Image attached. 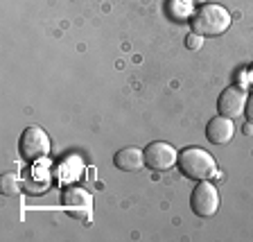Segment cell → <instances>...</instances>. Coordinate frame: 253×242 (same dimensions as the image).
<instances>
[{
  "mask_svg": "<svg viewBox=\"0 0 253 242\" xmlns=\"http://www.w3.org/2000/svg\"><path fill=\"white\" fill-rule=\"evenodd\" d=\"M201 39H204V37H199V34H190V37L185 39V46H188L190 50H199V48H201Z\"/></svg>",
  "mask_w": 253,
  "mask_h": 242,
  "instance_id": "8fae6325",
  "label": "cell"
},
{
  "mask_svg": "<svg viewBox=\"0 0 253 242\" xmlns=\"http://www.w3.org/2000/svg\"><path fill=\"white\" fill-rule=\"evenodd\" d=\"M179 170L183 177H188L192 181H206L217 172V165H215V158L206 149L188 147L179 154Z\"/></svg>",
  "mask_w": 253,
  "mask_h": 242,
  "instance_id": "7a4b0ae2",
  "label": "cell"
},
{
  "mask_svg": "<svg viewBox=\"0 0 253 242\" xmlns=\"http://www.w3.org/2000/svg\"><path fill=\"white\" fill-rule=\"evenodd\" d=\"M251 82H253V66H251Z\"/></svg>",
  "mask_w": 253,
  "mask_h": 242,
  "instance_id": "5bb4252c",
  "label": "cell"
},
{
  "mask_svg": "<svg viewBox=\"0 0 253 242\" xmlns=\"http://www.w3.org/2000/svg\"><path fill=\"white\" fill-rule=\"evenodd\" d=\"M235 136V125L231 122V118L226 116H217L208 122L206 127V138L212 143V145H228Z\"/></svg>",
  "mask_w": 253,
  "mask_h": 242,
  "instance_id": "52a82bcc",
  "label": "cell"
},
{
  "mask_svg": "<svg viewBox=\"0 0 253 242\" xmlns=\"http://www.w3.org/2000/svg\"><path fill=\"white\" fill-rule=\"evenodd\" d=\"M188 2H201V5H206V0H188Z\"/></svg>",
  "mask_w": 253,
  "mask_h": 242,
  "instance_id": "4fadbf2b",
  "label": "cell"
},
{
  "mask_svg": "<svg viewBox=\"0 0 253 242\" xmlns=\"http://www.w3.org/2000/svg\"><path fill=\"white\" fill-rule=\"evenodd\" d=\"M190 25L199 37H219L231 27V14L221 5H201L192 14Z\"/></svg>",
  "mask_w": 253,
  "mask_h": 242,
  "instance_id": "6da1fadb",
  "label": "cell"
},
{
  "mask_svg": "<svg viewBox=\"0 0 253 242\" xmlns=\"http://www.w3.org/2000/svg\"><path fill=\"white\" fill-rule=\"evenodd\" d=\"M244 116H247V120L253 125V95L247 100V106H244Z\"/></svg>",
  "mask_w": 253,
  "mask_h": 242,
  "instance_id": "7c38bea8",
  "label": "cell"
},
{
  "mask_svg": "<svg viewBox=\"0 0 253 242\" xmlns=\"http://www.w3.org/2000/svg\"><path fill=\"white\" fill-rule=\"evenodd\" d=\"M18 149H21V156L27 163H37V161L45 158L47 152H50V138L41 127H27L21 134Z\"/></svg>",
  "mask_w": 253,
  "mask_h": 242,
  "instance_id": "3957f363",
  "label": "cell"
},
{
  "mask_svg": "<svg viewBox=\"0 0 253 242\" xmlns=\"http://www.w3.org/2000/svg\"><path fill=\"white\" fill-rule=\"evenodd\" d=\"M113 165L118 170H122V172H136V170H140L145 165V152H140L136 147H125L120 152H116Z\"/></svg>",
  "mask_w": 253,
  "mask_h": 242,
  "instance_id": "9c48e42d",
  "label": "cell"
},
{
  "mask_svg": "<svg viewBox=\"0 0 253 242\" xmlns=\"http://www.w3.org/2000/svg\"><path fill=\"white\" fill-rule=\"evenodd\" d=\"M63 206L75 215H90L93 201H90L88 193L82 188H68L63 193Z\"/></svg>",
  "mask_w": 253,
  "mask_h": 242,
  "instance_id": "ba28073f",
  "label": "cell"
},
{
  "mask_svg": "<svg viewBox=\"0 0 253 242\" xmlns=\"http://www.w3.org/2000/svg\"><path fill=\"white\" fill-rule=\"evenodd\" d=\"M176 163V149L172 145L163 141L149 143L147 149H145V165L149 170H156V172H163V170H169Z\"/></svg>",
  "mask_w": 253,
  "mask_h": 242,
  "instance_id": "5b68a950",
  "label": "cell"
},
{
  "mask_svg": "<svg viewBox=\"0 0 253 242\" xmlns=\"http://www.w3.org/2000/svg\"><path fill=\"white\" fill-rule=\"evenodd\" d=\"M244 102H247V93L240 86H228L226 91H221L219 100H217V109L221 116L226 118H237L240 113H244Z\"/></svg>",
  "mask_w": 253,
  "mask_h": 242,
  "instance_id": "8992f818",
  "label": "cell"
},
{
  "mask_svg": "<svg viewBox=\"0 0 253 242\" xmlns=\"http://www.w3.org/2000/svg\"><path fill=\"white\" fill-rule=\"evenodd\" d=\"M190 208L197 217H212L219 211V193L208 181H199L190 197Z\"/></svg>",
  "mask_w": 253,
  "mask_h": 242,
  "instance_id": "277c9868",
  "label": "cell"
},
{
  "mask_svg": "<svg viewBox=\"0 0 253 242\" xmlns=\"http://www.w3.org/2000/svg\"><path fill=\"white\" fill-rule=\"evenodd\" d=\"M0 188H2V195L14 197L21 193V179H18L14 172H7V174H2V179H0Z\"/></svg>",
  "mask_w": 253,
  "mask_h": 242,
  "instance_id": "30bf717a",
  "label": "cell"
}]
</instances>
